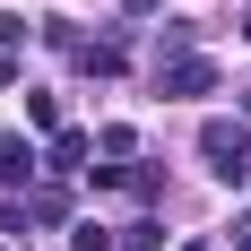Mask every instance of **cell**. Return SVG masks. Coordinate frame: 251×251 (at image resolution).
<instances>
[{"label": "cell", "instance_id": "cell-1", "mask_svg": "<svg viewBox=\"0 0 251 251\" xmlns=\"http://www.w3.org/2000/svg\"><path fill=\"white\" fill-rule=\"evenodd\" d=\"M200 156L217 182H251V122H200Z\"/></svg>", "mask_w": 251, "mask_h": 251}, {"label": "cell", "instance_id": "cell-2", "mask_svg": "<svg viewBox=\"0 0 251 251\" xmlns=\"http://www.w3.org/2000/svg\"><path fill=\"white\" fill-rule=\"evenodd\" d=\"M156 96H165V104H182V96H217V61H208V52L156 61Z\"/></svg>", "mask_w": 251, "mask_h": 251}, {"label": "cell", "instance_id": "cell-3", "mask_svg": "<svg viewBox=\"0 0 251 251\" xmlns=\"http://www.w3.org/2000/svg\"><path fill=\"white\" fill-rule=\"evenodd\" d=\"M87 156H96V139H87V130H52L44 174H52V182H70V174H87Z\"/></svg>", "mask_w": 251, "mask_h": 251}, {"label": "cell", "instance_id": "cell-4", "mask_svg": "<svg viewBox=\"0 0 251 251\" xmlns=\"http://www.w3.org/2000/svg\"><path fill=\"white\" fill-rule=\"evenodd\" d=\"M78 70H87V78H122L130 70V44H122V35H87V44H78Z\"/></svg>", "mask_w": 251, "mask_h": 251}, {"label": "cell", "instance_id": "cell-5", "mask_svg": "<svg viewBox=\"0 0 251 251\" xmlns=\"http://www.w3.org/2000/svg\"><path fill=\"white\" fill-rule=\"evenodd\" d=\"M35 174H44V148H26V139H0V182H9V191H26Z\"/></svg>", "mask_w": 251, "mask_h": 251}, {"label": "cell", "instance_id": "cell-6", "mask_svg": "<svg viewBox=\"0 0 251 251\" xmlns=\"http://www.w3.org/2000/svg\"><path fill=\"white\" fill-rule=\"evenodd\" d=\"M182 52H200V26H191V18H165V35H156V61H182Z\"/></svg>", "mask_w": 251, "mask_h": 251}, {"label": "cell", "instance_id": "cell-7", "mask_svg": "<svg viewBox=\"0 0 251 251\" xmlns=\"http://www.w3.org/2000/svg\"><path fill=\"white\" fill-rule=\"evenodd\" d=\"M113 243L122 251H165V226L156 217H130V226H113Z\"/></svg>", "mask_w": 251, "mask_h": 251}, {"label": "cell", "instance_id": "cell-8", "mask_svg": "<svg viewBox=\"0 0 251 251\" xmlns=\"http://www.w3.org/2000/svg\"><path fill=\"white\" fill-rule=\"evenodd\" d=\"M70 217V191H26V226H61Z\"/></svg>", "mask_w": 251, "mask_h": 251}, {"label": "cell", "instance_id": "cell-9", "mask_svg": "<svg viewBox=\"0 0 251 251\" xmlns=\"http://www.w3.org/2000/svg\"><path fill=\"white\" fill-rule=\"evenodd\" d=\"M70 251H122V243H113V226L87 217V226H70Z\"/></svg>", "mask_w": 251, "mask_h": 251}, {"label": "cell", "instance_id": "cell-10", "mask_svg": "<svg viewBox=\"0 0 251 251\" xmlns=\"http://www.w3.org/2000/svg\"><path fill=\"white\" fill-rule=\"evenodd\" d=\"M26 122H35V130H61V96H26Z\"/></svg>", "mask_w": 251, "mask_h": 251}, {"label": "cell", "instance_id": "cell-11", "mask_svg": "<svg viewBox=\"0 0 251 251\" xmlns=\"http://www.w3.org/2000/svg\"><path fill=\"white\" fill-rule=\"evenodd\" d=\"M26 44V18H0V52H18Z\"/></svg>", "mask_w": 251, "mask_h": 251}, {"label": "cell", "instance_id": "cell-12", "mask_svg": "<svg viewBox=\"0 0 251 251\" xmlns=\"http://www.w3.org/2000/svg\"><path fill=\"white\" fill-rule=\"evenodd\" d=\"M0 87H18V52H0Z\"/></svg>", "mask_w": 251, "mask_h": 251}, {"label": "cell", "instance_id": "cell-13", "mask_svg": "<svg viewBox=\"0 0 251 251\" xmlns=\"http://www.w3.org/2000/svg\"><path fill=\"white\" fill-rule=\"evenodd\" d=\"M122 9H130V18H156V9H165V0H122Z\"/></svg>", "mask_w": 251, "mask_h": 251}, {"label": "cell", "instance_id": "cell-14", "mask_svg": "<svg viewBox=\"0 0 251 251\" xmlns=\"http://www.w3.org/2000/svg\"><path fill=\"white\" fill-rule=\"evenodd\" d=\"M243 44H251V9H243Z\"/></svg>", "mask_w": 251, "mask_h": 251}, {"label": "cell", "instance_id": "cell-15", "mask_svg": "<svg viewBox=\"0 0 251 251\" xmlns=\"http://www.w3.org/2000/svg\"><path fill=\"white\" fill-rule=\"evenodd\" d=\"M234 251H251V226H243V243H234Z\"/></svg>", "mask_w": 251, "mask_h": 251}, {"label": "cell", "instance_id": "cell-16", "mask_svg": "<svg viewBox=\"0 0 251 251\" xmlns=\"http://www.w3.org/2000/svg\"><path fill=\"white\" fill-rule=\"evenodd\" d=\"M182 251H208V243H182Z\"/></svg>", "mask_w": 251, "mask_h": 251}]
</instances>
